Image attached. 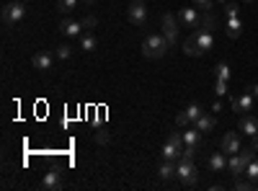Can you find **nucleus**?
<instances>
[{"label":"nucleus","mask_w":258,"mask_h":191,"mask_svg":"<svg viewBox=\"0 0 258 191\" xmlns=\"http://www.w3.org/2000/svg\"><path fill=\"white\" fill-rule=\"evenodd\" d=\"M80 49L83 52H96L98 49V36L96 34H83L80 36Z\"/></svg>","instance_id":"obj_22"},{"label":"nucleus","mask_w":258,"mask_h":191,"mask_svg":"<svg viewBox=\"0 0 258 191\" xmlns=\"http://www.w3.org/2000/svg\"><path fill=\"white\" fill-rule=\"evenodd\" d=\"M26 16V3L24 0H16V3H6L3 6V26L6 29H13L16 24H21Z\"/></svg>","instance_id":"obj_5"},{"label":"nucleus","mask_w":258,"mask_h":191,"mask_svg":"<svg viewBox=\"0 0 258 191\" xmlns=\"http://www.w3.org/2000/svg\"><path fill=\"white\" fill-rule=\"evenodd\" d=\"M163 36L168 39V44L170 49H176L178 47V18L173 13H163Z\"/></svg>","instance_id":"obj_6"},{"label":"nucleus","mask_w":258,"mask_h":191,"mask_svg":"<svg viewBox=\"0 0 258 191\" xmlns=\"http://www.w3.org/2000/svg\"><path fill=\"white\" fill-rule=\"evenodd\" d=\"M41 188H44V191L62 188V173H59V168H49V171L44 173V178H41Z\"/></svg>","instance_id":"obj_12"},{"label":"nucleus","mask_w":258,"mask_h":191,"mask_svg":"<svg viewBox=\"0 0 258 191\" xmlns=\"http://www.w3.org/2000/svg\"><path fill=\"white\" fill-rule=\"evenodd\" d=\"M225 31H227L230 39H238L243 34V18L240 16L238 18H225Z\"/></svg>","instance_id":"obj_16"},{"label":"nucleus","mask_w":258,"mask_h":191,"mask_svg":"<svg viewBox=\"0 0 258 191\" xmlns=\"http://www.w3.org/2000/svg\"><path fill=\"white\" fill-rule=\"evenodd\" d=\"M253 186H255V183H253V181H250V178H248V181H245V178H243V176H240V178H238V181H235V188H238V191H248V188H253Z\"/></svg>","instance_id":"obj_28"},{"label":"nucleus","mask_w":258,"mask_h":191,"mask_svg":"<svg viewBox=\"0 0 258 191\" xmlns=\"http://www.w3.org/2000/svg\"><path fill=\"white\" fill-rule=\"evenodd\" d=\"M178 21L183 26H188V29H199L202 26V16H199L197 8H181L178 11Z\"/></svg>","instance_id":"obj_11"},{"label":"nucleus","mask_w":258,"mask_h":191,"mask_svg":"<svg viewBox=\"0 0 258 191\" xmlns=\"http://www.w3.org/2000/svg\"><path fill=\"white\" fill-rule=\"evenodd\" d=\"M250 93H253V96L258 98V83H255V86H250Z\"/></svg>","instance_id":"obj_33"},{"label":"nucleus","mask_w":258,"mask_h":191,"mask_svg":"<svg viewBox=\"0 0 258 191\" xmlns=\"http://www.w3.org/2000/svg\"><path fill=\"white\" fill-rule=\"evenodd\" d=\"M83 3L88 6V8H93V6H96V0H83Z\"/></svg>","instance_id":"obj_34"},{"label":"nucleus","mask_w":258,"mask_h":191,"mask_svg":"<svg viewBox=\"0 0 258 191\" xmlns=\"http://www.w3.org/2000/svg\"><path fill=\"white\" fill-rule=\"evenodd\" d=\"M214 124H217V119H214V114H204L202 111V116L194 121V126H197L199 132H212L214 130Z\"/></svg>","instance_id":"obj_20"},{"label":"nucleus","mask_w":258,"mask_h":191,"mask_svg":"<svg viewBox=\"0 0 258 191\" xmlns=\"http://www.w3.org/2000/svg\"><path fill=\"white\" fill-rule=\"evenodd\" d=\"M220 150L225 155H235V153H240L243 150V140L238 132H225L222 135V145H220Z\"/></svg>","instance_id":"obj_8"},{"label":"nucleus","mask_w":258,"mask_h":191,"mask_svg":"<svg viewBox=\"0 0 258 191\" xmlns=\"http://www.w3.org/2000/svg\"><path fill=\"white\" fill-rule=\"evenodd\" d=\"M199 116H202V106H199V103H188L186 109H183V111L176 116V124L186 130V126H191V124L197 121Z\"/></svg>","instance_id":"obj_9"},{"label":"nucleus","mask_w":258,"mask_h":191,"mask_svg":"<svg viewBox=\"0 0 258 191\" xmlns=\"http://www.w3.org/2000/svg\"><path fill=\"white\" fill-rule=\"evenodd\" d=\"M212 6H214V0H194V8H202L204 13L212 11Z\"/></svg>","instance_id":"obj_29"},{"label":"nucleus","mask_w":258,"mask_h":191,"mask_svg":"<svg viewBox=\"0 0 258 191\" xmlns=\"http://www.w3.org/2000/svg\"><path fill=\"white\" fill-rule=\"evenodd\" d=\"M225 168H227V155H225L222 150L209 155V171H212V173H220V171H225Z\"/></svg>","instance_id":"obj_17"},{"label":"nucleus","mask_w":258,"mask_h":191,"mask_svg":"<svg viewBox=\"0 0 258 191\" xmlns=\"http://www.w3.org/2000/svg\"><path fill=\"white\" fill-rule=\"evenodd\" d=\"M243 3H253V0H243Z\"/></svg>","instance_id":"obj_36"},{"label":"nucleus","mask_w":258,"mask_h":191,"mask_svg":"<svg viewBox=\"0 0 258 191\" xmlns=\"http://www.w3.org/2000/svg\"><path fill=\"white\" fill-rule=\"evenodd\" d=\"M214 93L225 96V93H227V80H217V83H214Z\"/></svg>","instance_id":"obj_30"},{"label":"nucleus","mask_w":258,"mask_h":191,"mask_svg":"<svg viewBox=\"0 0 258 191\" xmlns=\"http://www.w3.org/2000/svg\"><path fill=\"white\" fill-rule=\"evenodd\" d=\"M253 93H243V96H235L232 98V111L235 114H248V111H253Z\"/></svg>","instance_id":"obj_14"},{"label":"nucleus","mask_w":258,"mask_h":191,"mask_svg":"<svg viewBox=\"0 0 258 191\" xmlns=\"http://www.w3.org/2000/svg\"><path fill=\"white\" fill-rule=\"evenodd\" d=\"M181 153H183V150H181V147H176L173 142H165V145L160 147V155H163L165 160H178Z\"/></svg>","instance_id":"obj_21"},{"label":"nucleus","mask_w":258,"mask_h":191,"mask_svg":"<svg viewBox=\"0 0 258 191\" xmlns=\"http://www.w3.org/2000/svg\"><path fill=\"white\" fill-rule=\"evenodd\" d=\"M250 147H253V150H255V153H258V135H255V137H253V145H250Z\"/></svg>","instance_id":"obj_32"},{"label":"nucleus","mask_w":258,"mask_h":191,"mask_svg":"<svg viewBox=\"0 0 258 191\" xmlns=\"http://www.w3.org/2000/svg\"><path fill=\"white\" fill-rule=\"evenodd\" d=\"M54 57H57V59H70V57H73V47H70V44H59L57 52H54Z\"/></svg>","instance_id":"obj_26"},{"label":"nucleus","mask_w":258,"mask_h":191,"mask_svg":"<svg viewBox=\"0 0 258 191\" xmlns=\"http://www.w3.org/2000/svg\"><path fill=\"white\" fill-rule=\"evenodd\" d=\"M54 54L52 52H36L34 57H31V65L36 68V70H41V73H47V70H52L54 68Z\"/></svg>","instance_id":"obj_13"},{"label":"nucleus","mask_w":258,"mask_h":191,"mask_svg":"<svg viewBox=\"0 0 258 191\" xmlns=\"http://www.w3.org/2000/svg\"><path fill=\"white\" fill-rule=\"evenodd\" d=\"M238 130H240L243 135H248V137H255V135H258V119L250 116V114H240V119H238Z\"/></svg>","instance_id":"obj_15"},{"label":"nucleus","mask_w":258,"mask_h":191,"mask_svg":"<svg viewBox=\"0 0 258 191\" xmlns=\"http://www.w3.org/2000/svg\"><path fill=\"white\" fill-rule=\"evenodd\" d=\"M168 49H170V44H168V39L163 36V31L147 34L145 41H142V54H145L147 59H160V57L168 54Z\"/></svg>","instance_id":"obj_2"},{"label":"nucleus","mask_w":258,"mask_h":191,"mask_svg":"<svg viewBox=\"0 0 258 191\" xmlns=\"http://www.w3.org/2000/svg\"><path fill=\"white\" fill-rule=\"evenodd\" d=\"M83 24H85V29H93V26H98V18L96 16H85Z\"/></svg>","instance_id":"obj_31"},{"label":"nucleus","mask_w":258,"mask_h":191,"mask_svg":"<svg viewBox=\"0 0 258 191\" xmlns=\"http://www.w3.org/2000/svg\"><path fill=\"white\" fill-rule=\"evenodd\" d=\"M245 178H250L253 183H258V158H253L245 168Z\"/></svg>","instance_id":"obj_24"},{"label":"nucleus","mask_w":258,"mask_h":191,"mask_svg":"<svg viewBox=\"0 0 258 191\" xmlns=\"http://www.w3.org/2000/svg\"><path fill=\"white\" fill-rule=\"evenodd\" d=\"M126 18L132 26H145L147 24V6L142 3V0H132L126 8Z\"/></svg>","instance_id":"obj_7"},{"label":"nucleus","mask_w":258,"mask_h":191,"mask_svg":"<svg viewBox=\"0 0 258 191\" xmlns=\"http://www.w3.org/2000/svg\"><path fill=\"white\" fill-rule=\"evenodd\" d=\"M83 29H85V24H83V21H70V18H64L62 24L57 26V31H59L62 36H70V39H78V36H83Z\"/></svg>","instance_id":"obj_10"},{"label":"nucleus","mask_w":258,"mask_h":191,"mask_svg":"<svg viewBox=\"0 0 258 191\" xmlns=\"http://www.w3.org/2000/svg\"><path fill=\"white\" fill-rule=\"evenodd\" d=\"M214 75H217V80H230V65L220 62V65L214 68Z\"/></svg>","instance_id":"obj_27"},{"label":"nucleus","mask_w":258,"mask_h":191,"mask_svg":"<svg viewBox=\"0 0 258 191\" xmlns=\"http://www.w3.org/2000/svg\"><path fill=\"white\" fill-rule=\"evenodd\" d=\"M24 3H31V0H24Z\"/></svg>","instance_id":"obj_37"},{"label":"nucleus","mask_w":258,"mask_h":191,"mask_svg":"<svg viewBox=\"0 0 258 191\" xmlns=\"http://www.w3.org/2000/svg\"><path fill=\"white\" fill-rule=\"evenodd\" d=\"M253 158H255V150H253V147H243L240 153L230 155V160H227V168H230V173H232L235 178L245 176V168H248V163H250Z\"/></svg>","instance_id":"obj_3"},{"label":"nucleus","mask_w":258,"mask_h":191,"mask_svg":"<svg viewBox=\"0 0 258 191\" xmlns=\"http://www.w3.org/2000/svg\"><path fill=\"white\" fill-rule=\"evenodd\" d=\"M57 8H59V13L70 16L73 11H78V0H59V3H57Z\"/></svg>","instance_id":"obj_23"},{"label":"nucleus","mask_w":258,"mask_h":191,"mask_svg":"<svg viewBox=\"0 0 258 191\" xmlns=\"http://www.w3.org/2000/svg\"><path fill=\"white\" fill-rule=\"evenodd\" d=\"M199 145H202V132L197 130V126H186V132H183V147H197L199 150Z\"/></svg>","instance_id":"obj_19"},{"label":"nucleus","mask_w":258,"mask_h":191,"mask_svg":"<svg viewBox=\"0 0 258 191\" xmlns=\"http://www.w3.org/2000/svg\"><path fill=\"white\" fill-rule=\"evenodd\" d=\"M222 8H225V18H238L240 16V6L232 3V0H230V3H225Z\"/></svg>","instance_id":"obj_25"},{"label":"nucleus","mask_w":258,"mask_h":191,"mask_svg":"<svg viewBox=\"0 0 258 191\" xmlns=\"http://www.w3.org/2000/svg\"><path fill=\"white\" fill-rule=\"evenodd\" d=\"M214 3H222L225 6V3H230V0H214Z\"/></svg>","instance_id":"obj_35"},{"label":"nucleus","mask_w":258,"mask_h":191,"mask_svg":"<svg viewBox=\"0 0 258 191\" xmlns=\"http://www.w3.org/2000/svg\"><path fill=\"white\" fill-rule=\"evenodd\" d=\"M214 49V34L212 29L207 26H199L197 31H194L186 41H183V52L188 57H202V54H209Z\"/></svg>","instance_id":"obj_1"},{"label":"nucleus","mask_w":258,"mask_h":191,"mask_svg":"<svg viewBox=\"0 0 258 191\" xmlns=\"http://www.w3.org/2000/svg\"><path fill=\"white\" fill-rule=\"evenodd\" d=\"M176 163H178V160H165V158H163V163L158 165V176H160L163 181L176 178Z\"/></svg>","instance_id":"obj_18"},{"label":"nucleus","mask_w":258,"mask_h":191,"mask_svg":"<svg viewBox=\"0 0 258 191\" xmlns=\"http://www.w3.org/2000/svg\"><path fill=\"white\" fill-rule=\"evenodd\" d=\"M176 178L181 181V186H197V181H199L197 163L186 160V158H178V163H176Z\"/></svg>","instance_id":"obj_4"}]
</instances>
